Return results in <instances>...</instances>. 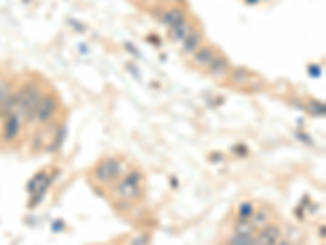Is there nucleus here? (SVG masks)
Wrapping results in <instances>:
<instances>
[{
  "label": "nucleus",
  "mask_w": 326,
  "mask_h": 245,
  "mask_svg": "<svg viewBox=\"0 0 326 245\" xmlns=\"http://www.w3.org/2000/svg\"><path fill=\"white\" fill-rule=\"evenodd\" d=\"M140 190H142V175L139 172H131L126 178H122V182L116 188L117 194L122 199H127V201L136 199Z\"/></svg>",
  "instance_id": "1"
},
{
  "label": "nucleus",
  "mask_w": 326,
  "mask_h": 245,
  "mask_svg": "<svg viewBox=\"0 0 326 245\" xmlns=\"http://www.w3.org/2000/svg\"><path fill=\"white\" fill-rule=\"evenodd\" d=\"M23 118L18 113H10L3 118V124H2V139L3 142L12 144L18 139L20 132H21V126H23Z\"/></svg>",
  "instance_id": "2"
},
{
  "label": "nucleus",
  "mask_w": 326,
  "mask_h": 245,
  "mask_svg": "<svg viewBox=\"0 0 326 245\" xmlns=\"http://www.w3.org/2000/svg\"><path fill=\"white\" fill-rule=\"evenodd\" d=\"M57 98H55V95H53V93H49V95H44L41 98V102H39L38 108H36V113H35V120L38 122H48L51 121L55 116V113H57Z\"/></svg>",
  "instance_id": "3"
},
{
  "label": "nucleus",
  "mask_w": 326,
  "mask_h": 245,
  "mask_svg": "<svg viewBox=\"0 0 326 245\" xmlns=\"http://www.w3.org/2000/svg\"><path fill=\"white\" fill-rule=\"evenodd\" d=\"M121 172V165L116 159H106L103 162H100V165H97L95 169V178L100 183H108L111 180L119 175Z\"/></svg>",
  "instance_id": "4"
},
{
  "label": "nucleus",
  "mask_w": 326,
  "mask_h": 245,
  "mask_svg": "<svg viewBox=\"0 0 326 245\" xmlns=\"http://www.w3.org/2000/svg\"><path fill=\"white\" fill-rule=\"evenodd\" d=\"M280 239H282L280 227L276 224H266L264 227H261V232L258 234L253 245H276Z\"/></svg>",
  "instance_id": "5"
},
{
  "label": "nucleus",
  "mask_w": 326,
  "mask_h": 245,
  "mask_svg": "<svg viewBox=\"0 0 326 245\" xmlns=\"http://www.w3.org/2000/svg\"><path fill=\"white\" fill-rule=\"evenodd\" d=\"M217 56L216 49L212 46H202L193 54V64L196 67H209V64Z\"/></svg>",
  "instance_id": "6"
},
{
  "label": "nucleus",
  "mask_w": 326,
  "mask_h": 245,
  "mask_svg": "<svg viewBox=\"0 0 326 245\" xmlns=\"http://www.w3.org/2000/svg\"><path fill=\"white\" fill-rule=\"evenodd\" d=\"M230 72V64L225 56H216L214 61L209 64V74L212 77H216V79H223V77H227Z\"/></svg>",
  "instance_id": "7"
},
{
  "label": "nucleus",
  "mask_w": 326,
  "mask_h": 245,
  "mask_svg": "<svg viewBox=\"0 0 326 245\" xmlns=\"http://www.w3.org/2000/svg\"><path fill=\"white\" fill-rule=\"evenodd\" d=\"M162 21L166 26L175 28V26L186 23V13H184L179 7H173L170 10H165V12L162 13Z\"/></svg>",
  "instance_id": "8"
},
{
  "label": "nucleus",
  "mask_w": 326,
  "mask_h": 245,
  "mask_svg": "<svg viewBox=\"0 0 326 245\" xmlns=\"http://www.w3.org/2000/svg\"><path fill=\"white\" fill-rule=\"evenodd\" d=\"M201 43H202V33L199 30H191L189 35L184 38L183 53L193 56L201 48Z\"/></svg>",
  "instance_id": "9"
},
{
  "label": "nucleus",
  "mask_w": 326,
  "mask_h": 245,
  "mask_svg": "<svg viewBox=\"0 0 326 245\" xmlns=\"http://www.w3.org/2000/svg\"><path fill=\"white\" fill-rule=\"evenodd\" d=\"M191 25L188 23H183V25H179V26H175V28H171V40H175V41H184V38H186L189 33H191Z\"/></svg>",
  "instance_id": "10"
},
{
  "label": "nucleus",
  "mask_w": 326,
  "mask_h": 245,
  "mask_svg": "<svg viewBox=\"0 0 326 245\" xmlns=\"http://www.w3.org/2000/svg\"><path fill=\"white\" fill-rule=\"evenodd\" d=\"M255 206L251 201H241L238 206V218L240 221H250L255 214Z\"/></svg>",
  "instance_id": "11"
},
{
  "label": "nucleus",
  "mask_w": 326,
  "mask_h": 245,
  "mask_svg": "<svg viewBox=\"0 0 326 245\" xmlns=\"http://www.w3.org/2000/svg\"><path fill=\"white\" fill-rule=\"evenodd\" d=\"M250 221L255 227H264L269 222V213L266 211V208H261L260 211H255V214H253Z\"/></svg>",
  "instance_id": "12"
},
{
  "label": "nucleus",
  "mask_w": 326,
  "mask_h": 245,
  "mask_svg": "<svg viewBox=\"0 0 326 245\" xmlns=\"http://www.w3.org/2000/svg\"><path fill=\"white\" fill-rule=\"evenodd\" d=\"M253 244H255V237L253 236H245V234H237V232L228 241V245H253Z\"/></svg>",
  "instance_id": "13"
},
{
  "label": "nucleus",
  "mask_w": 326,
  "mask_h": 245,
  "mask_svg": "<svg viewBox=\"0 0 326 245\" xmlns=\"http://www.w3.org/2000/svg\"><path fill=\"white\" fill-rule=\"evenodd\" d=\"M12 87H10L8 82H0V118H2V111H3V105L7 102L8 95L12 93Z\"/></svg>",
  "instance_id": "14"
},
{
  "label": "nucleus",
  "mask_w": 326,
  "mask_h": 245,
  "mask_svg": "<svg viewBox=\"0 0 326 245\" xmlns=\"http://www.w3.org/2000/svg\"><path fill=\"white\" fill-rule=\"evenodd\" d=\"M256 227L251 224V221H238L237 227H235V232L237 234H245V236H253Z\"/></svg>",
  "instance_id": "15"
},
{
  "label": "nucleus",
  "mask_w": 326,
  "mask_h": 245,
  "mask_svg": "<svg viewBox=\"0 0 326 245\" xmlns=\"http://www.w3.org/2000/svg\"><path fill=\"white\" fill-rule=\"evenodd\" d=\"M248 80H250V74L245 69L232 70V82L233 83H246Z\"/></svg>",
  "instance_id": "16"
}]
</instances>
